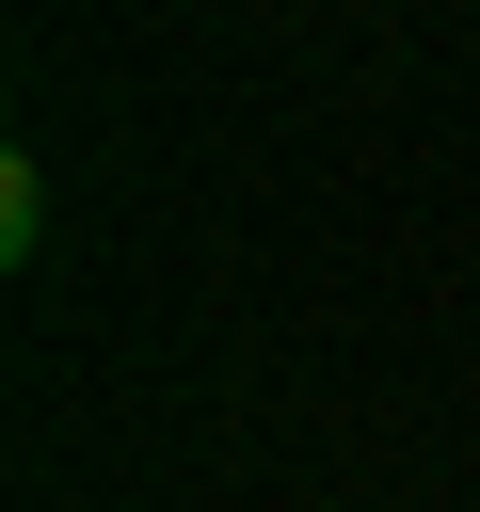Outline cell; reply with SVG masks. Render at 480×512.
I'll return each instance as SVG.
<instances>
[]
</instances>
